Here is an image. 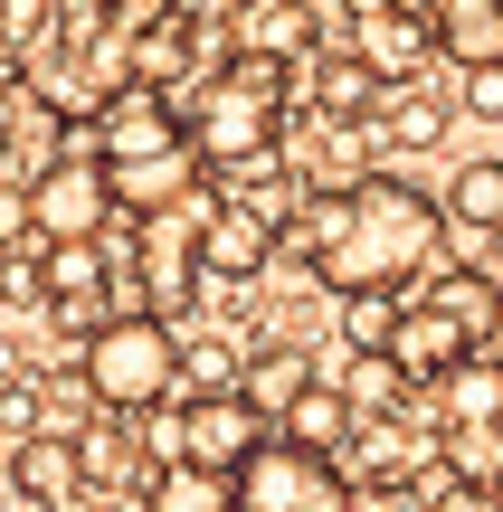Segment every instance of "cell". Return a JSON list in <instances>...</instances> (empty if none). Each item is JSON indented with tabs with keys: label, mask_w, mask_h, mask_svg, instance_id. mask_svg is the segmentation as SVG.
Masks as SVG:
<instances>
[{
	"label": "cell",
	"mask_w": 503,
	"mask_h": 512,
	"mask_svg": "<svg viewBox=\"0 0 503 512\" xmlns=\"http://www.w3.org/2000/svg\"><path fill=\"white\" fill-rule=\"evenodd\" d=\"M10 475H19L29 503H67L76 484H86V475H76V437H38V427L10 446Z\"/></svg>",
	"instance_id": "cell-19"
},
{
	"label": "cell",
	"mask_w": 503,
	"mask_h": 512,
	"mask_svg": "<svg viewBox=\"0 0 503 512\" xmlns=\"http://www.w3.org/2000/svg\"><path fill=\"white\" fill-rule=\"evenodd\" d=\"M0 10H10V19H0V38H10V48H38V38L57 29V0H0Z\"/></svg>",
	"instance_id": "cell-28"
},
{
	"label": "cell",
	"mask_w": 503,
	"mask_h": 512,
	"mask_svg": "<svg viewBox=\"0 0 503 512\" xmlns=\"http://www.w3.org/2000/svg\"><path fill=\"white\" fill-rule=\"evenodd\" d=\"M466 114L503 124V67H466Z\"/></svg>",
	"instance_id": "cell-29"
},
{
	"label": "cell",
	"mask_w": 503,
	"mask_h": 512,
	"mask_svg": "<svg viewBox=\"0 0 503 512\" xmlns=\"http://www.w3.org/2000/svg\"><path fill=\"white\" fill-rule=\"evenodd\" d=\"M0 171H10V105H0Z\"/></svg>",
	"instance_id": "cell-32"
},
{
	"label": "cell",
	"mask_w": 503,
	"mask_h": 512,
	"mask_svg": "<svg viewBox=\"0 0 503 512\" xmlns=\"http://www.w3.org/2000/svg\"><path fill=\"white\" fill-rule=\"evenodd\" d=\"M285 256L314 266L323 294L342 304H371V294H418L437 275V247H447V200L409 181V171H361V181L323 190L285 219Z\"/></svg>",
	"instance_id": "cell-1"
},
{
	"label": "cell",
	"mask_w": 503,
	"mask_h": 512,
	"mask_svg": "<svg viewBox=\"0 0 503 512\" xmlns=\"http://www.w3.org/2000/svg\"><path fill=\"white\" fill-rule=\"evenodd\" d=\"M0 304L48 313V266H38V247H0Z\"/></svg>",
	"instance_id": "cell-23"
},
{
	"label": "cell",
	"mask_w": 503,
	"mask_h": 512,
	"mask_svg": "<svg viewBox=\"0 0 503 512\" xmlns=\"http://www.w3.org/2000/svg\"><path fill=\"white\" fill-rule=\"evenodd\" d=\"M380 351H390V361L428 389V380H447V370L475 351V332L456 323V313H437L428 294H399V304H390V342H380Z\"/></svg>",
	"instance_id": "cell-8"
},
{
	"label": "cell",
	"mask_w": 503,
	"mask_h": 512,
	"mask_svg": "<svg viewBox=\"0 0 503 512\" xmlns=\"http://www.w3.org/2000/svg\"><path fill=\"white\" fill-rule=\"evenodd\" d=\"M361 427H371V418L342 399V380H304L295 399L276 408V437H285V446H314V456H342Z\"/></svg>",
	"instance_id": "cell-12"
},
{
	"label": "cell",
	"mask_w": 503,
	"mask_h": 512,
	"mask_svg": "<svg viewBox=\"0 0 503 512\" xmlns=\"http://www.w3.org/2000/svg\"><path fill=\"white\" fill-rule=\"evenodd\" d=\"M352 48L371 57V67L390 76V86H409V76H418V67L437 57V38H428V19H409L399 0H371V10L352 19Z\"/></svg>",
	"instance_id": "cell-13"
},
{
	"label": "cell",
	"mask_w": 503,
	"mask_h": 512,
	"mask_svg": "<svg viewBox=\"0 0 503 512\" xmlns=\"http://www.w3.org/2000/svg\"><path fill=\"white\" fill-rule=\"evenodd\" d=\"M447 228H475V238H494V228H503V162H494V152L456 162V181H447Z\"/></svg>",
	"instance_id": "cell-20"
},
{
	"label": "cell",
	"mask_w": 503,
	"mask_h": 512,
	"mask_svg": "<svg viewBox=\"0 0 503 512\" xmlns=\"http://www.w3.org/2000/svg\"><path fill=\"white\" fill-rule=\"evenodd\" d=\"M418 294H428L437 313H456L475 342H485V332H494V313H503V275H494V266H437Z\"/></svg>",
	"instance_id": "cell-18"
},
{
	"label": "cell",
	"mask_w": 503,
	"mask_h": 512,
	"mask_svg": "<svg viewBox=\"0 0 503 512\" xmlns=\"http://www.w3.org/2000/svg\"><path fill=\"white\" fill-rule=\"evenodd\" d=\"M428 512H503V484H475V475H447V484H428Z\"/></svg>",
	"instance_id": "cell-27"
},
{
	"label": "cell",
	"mask_w": 503,
	"mask_h": 512,
	"mask_svg": "<svg viewBox=\"0 0 503 512\" xmlns=\"http://www.w3.org/2000/svg\"><path fill=\"white\" fill-rule=\"evenodd\" d=\"M29 190H38V238H105L114 219L105 152H57V162L29 171Z\"/></svg>",
	"instance_id": "cell-6"
},
{
	"label": "cell",
	"mask_w": 503,
	"mask_h": 512,
	"mask_svg": "<svg viewBox=\"0 0 503 512\" xmlns=\"http://www.w3.org/2000/svg\"><path fill=\"white\" fill-rule=\"evenodd\" d=\"M285 76H295V67L228 48L209 76H181V86H162V95H171L190 152H200L209 171H247V162H266V152L285 143V105H295V95H285Z\"/></svg>",
	"instance_id": "cell-2"
},
{
	"label": "cell",
	"mask_w": 503,
	"mask_h": 512,
	"mask_svg": "<svg viewBox=\"0 0 503 512\" xmlns=\"http://www.w3.org/2000/svg\"><path fill=\"white\" fill-rule=\"evenodd\" d=\"M238 512H352V475H342V456L266 437L238 465Z\"/></svg>",
	"instance_id": "cell-4"
},
{
	"label": "cell",
	"mask_w": 503,
	"mask_h": 512,
	"mask_svg": "<svg viewBox=\"0 0 503 512\" xmlns=\"http://www.w3.org/2000/svg\"><path fill=\"white\" fill-rule=\"evenodd\" d=\"M181 380L190 389H238L247 370H238V351H228V342H181Z\"/></svg>",
	"instance_id": "cell-25"
},
{
	"label": "cell",
	"mask_w": 503,
	"mask_h": 512,
	"mask_svg": "<svg viewBox=\"0 0 503 512\" xmlns=\"http://www.w3.org/2000/svg\"><path fill=\"white\" fill-rule=\"evenodd\" d=\"M105 181H114V219H162V209H190V200H200L209 162L190 152V133H181V143H152V152L105 162Z\"/></svg>",
	"instance_id": "cell-7"
},
{
	"label": "cell",
	"mask_w": 503,
	"mask_h": 512,
	"mask_svg": "<svg viewBox=\"0 0 503 512\" xmlns=\"http://www.w3.org/2000/svg\"><path fill=\"white\" fill-rule=\"evenodd\" d=\"M352 512H428V494H418V475H361Z\"/></svg>",
	"instance_id": "cell-26"
},
{
	"label": "cell",
	"mask_w": 503,
	"mask_h": 512,
	"mask_svg": "<svg viewBox=\"0 0 503 512\" xmlns=\"http://www.w3.org/2000/svg\"><path fill=\"white\" fill-rule=\"evenodd\" d=\"M266 437H276V418H266L247 389H190V399H181V456H190V465L238 475Z\"/></svg>",
	"instance_id": "cell-5"
},
{
	"label": "cell",
	"mask_w": 503,
	"mask_h": 512,
	"mask_svg": "<svg viewBox=\"0 0 503 512\" xmlns=\"http://www.w3.org/2000/svg\"><path fill=\"white\" fill-rule=\"evenodd\" d=\"M380 95H390V76L371 67L361 48H314V114H342V124H371L380 114Z\"/></svg>",
	"instance_id": "cell-15"
},
{
	"label": "cell",
	"mask_w": 503,
	"mask_h": 512,
	"mask_svg": "<svg viewBox=\"0 0 503 512\" xmlns=\"http://www.w3.org/2000/svg\"><path fill=\"white\" fill-rule=\"evenodd\" d=\"M19 86H29V67H19V48H10V38H0V105H10Z\"/></svg>",
	"instance_id": "cell-30"
},
{
	"label": "cell",
	"mask_w": 503,
	"mask_h": 512,
	"mask_svg": "<svg viewBox=\"0 0 503 512\" xmlns=\"http://www.w3.org/2000/svg\"><path fill=\"white\" fill-rule=\"evenodd\" d=\"M333 380H342V399H352L361 418H390V408H409V399H418V380H409V370H399L380 342L342 351V370H333Z\"/></svg>",
	"instance_id": "cell-17"
},
{
	"label": "cell",
	"mask_w": 503,
	"mask_h": 512,
	"mask_svg": "<svg viewBox=\"0 0 503 512\" xmlns=\"http://www.w3.org/2000/svg\"><path fill=\"white\" fill-rule=\"evenodd\" d=\"M437 465L447 475H475V484H503V418H447Z\"/></svg>",
	"instance_id": "cell-21"
},
{
	"label": "cell",
	"mask_w": 503,
	"mask_h": 512,
	"mask_svg": "<svg viewBox=\"0 0 503 512\" xmlns=\"http://www.w3.org/2000/svg\"><path fill=\"white\" fill-rule=\"evenodd\" d=\"M200 266L219 285H257L276 266V219H257L247 200H200Z\"/></svg>",
	"instance_id": "cell-9"
},
{
	"label": "cell",
	"mask_w": 503,
	"mask_h": 512,
	"mask_svg": "<svg viewBox=\"0 0 503 512\" xmlns=\"http://www.w3.org/2000/svg\"><path fill=\"white\" fill-rule=\"evenodd\" d=\"M76 380H86L95 408H124V418L181 399V332H171V313H105L76 342Z\"/></svg>",
	"instance_id": "cell-3"
},
{
	"label": "cell",
	"mask_w": 503,
	"mask_h": 512,
	"mask_svg": "<svg viewBox=\"0 0 503 512\" xmlns=\"http://www.w3.org/2000/svg\"><path fill=\"white\" fill-rule=\"evenodd\" d=\"M38 238V190L29 171H0V247H29Z\"/></svg>",
	"instance_id": "cell-24"
},
{
	"label": "cell",
	"mask_w": 503,
	"mask_h": 512,
	"mask_svg": "<svg viewBox=\"0 0 503 512\" xmlns=\"http://www.w3.org/2000/svg\"><path fill=\"white\" fill-rule=\"evenodd\" d=\"M475 351H485V361H503V313H494V332H485V342H475Z\"/></svg>",
	"instance_id": "cell-31"
},
{
	"label": "cell",
	"mask_w": 503,
	"mask_h": 512,
	"mask_svg": "<svg viewBox=\"0 0 503 512\" xmlns=\"http://www.w3.org/2000/svg\"><path fill=\"white\" fill-rule=\"evenodd\" d=\"M409 19H428L437 57H447L456 76L466 67H503V0H399Z\"/></svg>",
	"instance_id": "cell-10"
},
{
	"label": "cell",
	"mask_w": 503,
	"mask_h": 512,
	"mask_svg": "<svg viewBox=\"0 0 503 512\" xmlns=\"http://www.w3.org/2000/svg\"><path fill=\"white\" fill-rule=\"evenodd\" d=\"M76 475H86L95 494H124V484L152 475V465H143V437H133L124 408H95V427L76 437Z\"/></svg>",
	"instance_id": "cell-14"
},
{
	"label": "cell",
	"mask_w": 503,
	"mask_h": 512,
	"mask_svg": "<svg viewBox=\"0 0 503 512\" xmlns=\"http://www.w3.org/2000/svg\"><path fill=\"white\" fill-rule=\"evenodd\" d=\"M304 380H314V361H304V351H295V342H276V351H266V342H257V361H247V380H238V389H247V399H257V408H266V418H276V408H285V399H295V389H304Z\"/></svg>",
	"instance_id": "cell-22"
},
{
	"label": "cell",
	"mask_w": 503,
	"mask_h": 512,
	"mask_svg": "<svg viewBox=\"0 0 503 512\" xmlns=\"http://www.w3.org/2000/svg\"><path fill=\"white\" fill-rule=\"evenodd\" d=\"M143 512H238V475H219V465H152L143 475Z\"/></svg>",
	"instance_id": "cell-16"
},
{
	"label": "cell",
	"mask_w": 503,
	"mask_h": 512,
	"mask_svg": "<svg viewBox=\"0 0 503 512\" xmlns=\"http://www.w3.org/2000/svg\"><path fill=\"white\" fill-rule=\"evenodd\" d=\"M228 48H247V57H276V67H314V48H323V19L304 10V0H238V10H228Z\"/></svg>",
	"instance_id": "cell-11"
}]
</instances>
